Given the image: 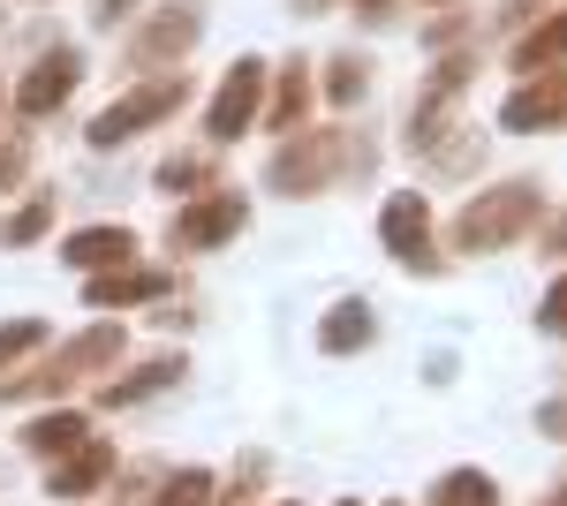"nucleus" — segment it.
Listing matches in <instances>:
<instances>
[{"label": "nucleus", "mask_w": 567, "mask_h": 506, "mask_svg": "<svg viewBox=\"0 0 567 506\" xmlns=\"http://www.w3.org/2000/svg\"><path fill=\"white\" fill-rule=\"evenodd\" d=\"M355 8H363L371 23H386V16H393V0H355Z\"/></svg>", "instance_id": "33"}, {"label": "nucleus", "mask_w": 567, "mask_h": 506, "mask_svg": "<svg viewBox=\"0 0 567 506\" xmlns=\"http://www.w3.org/2000/svg\"><path fill=\"white\" fill-rule=\"evenodd\" d=\"M363 91H371V61H363V53H341V61H326V99H333V106H355Z\"/></svg>", "instance_id": "24"}, {"label": "nucleus", "mask_w": 567, "mask_h": 506, "mask_svg": "<svg viewBox=\"0 0 567 506\" xmlns=\"http://www.w3.org/2000/svg\"><path fill=\"white\" fill-rule=\"evenodd\" d=\"M545 506H567V492H553V499H545Z\"/></svg>", "instance_id": "34"}, {"label": "nucleus", "mask_w": 567, "mask_h": 506, "mask_svg": "<svg viewBox=\"0 0 567 506\" xmlns=\"http://www.w3.org/2000/svg\"><path fill=\"white\" fill-rule=\"evenodd\" d=\"M182 106H189V84H182V76L136 84L130 99H114V106L84 128V144H91V152H114V144H130V136H144V128H159L167 114H182Z\"/></svg>", "instance_id": "4"}, {"label": "nucleus", "mask_w": 567, "mask_h": 506, "mask_svg": "<svg viewBox=\"0 0 567 506\" xmlns=\"http://www.w3.org/2000/svg\"><path fill=\"white\" fill-rule=\"evenodd\" d=\"M136 0H99V8H91V23H114V16H130Z\"/></svg>", "instance_id": "31"}, {"label": "nucleus", "mask_w": 567, "mask_h": 506, "mask_svg": "<svg viewBox=\"0 0 567 506\" xmlns=\"http://www.w3.org/2000/svg\"><path fill=\"white\" fill-rule=\"evenodd\" d=\"M258 99H265V61H258V53H243V61L219 76L213 106H205V136H213V144H235L243 128L258 122Z\"/></svg>", "instance_id": "7"}, {"label": "nucleus", "mask_w": 567, "mask_h": 506, "mask_svg": "<svg viewBox=\"0 0 567 506\" xmlns=\"http://www.w3.org/2000/svg\"><path fill=\"white\" fill-rule=\"evenodd\" d=\"M189 45H197V8H152V16H144V31H136L130 39V61L136 69H167V61H182V53H189Z\"/></svg>", "instance_id": "9"}, {"label": "nucleus", "mask_w": 567, "mask_h": 506, "mask_svg": "<svg viewBox=\"0 0 567 506\" xmlns=\"http://www.w3.org/2000/svg\"><path fill=\"white\" fill-rule=\"evenodd\" d=\"M76 84H84V53L76 45H45L23 69V84H16V114H61L76 99Z\"/></svg>", "instance_id": "8"}, {"label": "nucleus", "mask_w": 567, "mask_h": 506, "mask_svg": "<svg viewBox=\"0 0 567 506\" xmlns=\"http://www.w3.org/2000/svg\"><path fill=\"white\" fill-rule=\"evenodd\" d=\"M45 227H53V189H31L23 205L0 219V242H8V250H23V242H39Z\"/></svg>", "instance_id": "22"}, {"label": "nucleus", "mask_w": 567, "mask_h": 506, "mask_svg": "<svg viewBox=\"0 0 567 506\" xmlns=\"http://www.w3.org/2000/svg\"><path fill=\"white\" fill-rule=\"evenodd\" d=\"M182 371H189V363H182L175 348H167V355H144V363H136L130 379L99 385V401H106V409H136V401H152V393H159V385H175Z\"/></svg>", "instance_id": "16"}, {"label": "nucleus", "mask_w": 567, "mask_h": 506, "mask_svg": "<svg viewBox=\"0 0 567 506\" xmlns=\"http://www.w3.org/2000/svg\"><path fill=\"white\" fill-rule=\"evenodd\" d=\"M144 506H213V476H205V468H175Z\"/></svg>", "instance_id": "25"}, {"label": "nucleus", "mask_w": 567, "mask_h": 506, "mask_svg": "<svg viewBox=\"0 0 567 506\" xmlns=\"http://www.w3.org/2000/svg\"><path fill=\"white\" fill-rule=\"evenodd\" d=\"M39 348H45V318H8V326H0V393L23 379V363H31Z\"/></svg>", "instance_id": "19"}, {"label": "nucleus", "mask_w": 567, "mask_h": 506, "mask_svg": "<svg viewBox=\"0 0 567 506\" xmlns=\"http://www.w3.org/2000/svg\"><path fill=\"white\" fill-rule=\"evenodd\" d=\"M379 242H386L409 272H446L432 250V205L416 197V189H393L386 205H379Z\"/></svg>", "instance_id": "5"}, {"label": "nucleus", "mask_w": 567, "mask_h": 506, "mask_svg": "<svg viewBox=\"0 0 567 506\" xmlns=\"http://www.w3.org/2000/svg\"><path fill=\"white\" fill-rule=\"evenodd\" d=\"M61 257H69V265L91 280V272L130 265V257H136V235H130V227H84V235H69V242H61Z\"/></svg>", "instance_id": "15"}, {"label": "nucleus", "mask_w": 567, "mask_h": 506, "mask_svg": "<svg viewBox=\"0 0 567 506\" xmlns=\"http://www.w3.org/2000/svg\"><path fill=\"white\" fill-rule=\"evenodd\" d=\"M470 76H477V53H446V61H439L432 76H424L416 106H409V144H416V152H424V144L439 136V114H446V99H454V91L470 84Z\"/></svg>", "instance_id": "11"}, {"label": "nucleus", "mask_w": 567, "mask_h": 506, "mask_svg": "<svg viewBox=\"0 0 567 506\" xmlns=\"http://www.w3.org/2000/svg\"><path fill=\"white\" fill-rule=\"evenodd\" d=\"M560 122H567V69L529 76V84L507 91V106H499V128H515V136H537V128H560Z\"/></svg>", "instance_id": "10"}, {"label": "nucleus", "mask_w": 567, "mask_h": 506, "mask_svg": "<svg viewBox=\"0 0 567 506\" xmlns=\"http://www.w3.org/2000/svg\"><path fill=\"white\" fill-rule=\"evenodd\" d=\"M243 227H250L243 189H197V197L175 211V242L182 250H219V242H235Z\"/></svg>", "instance_id": "6"}, {"label": "nucleus", "mask_w": 567, "mask_h": 506, "mask_svg": "<svg viewBox=\"0 0 567 506\" xmlns=\"http://www.w3.org/2000/svg\"><path fill=\"white\" fill-rule=\"evenodd\" d=\"M537 431H545V438H567V393H560V401H545V409H537Z\"/></svg>", "instance_id": "29"}, {"label": "nucleus", "mask_w": 567, "mask_h": 506, "mask_svg": "<svg viewBox=\"0 0 567 506\" xmlns=\"http://www.w3.org/2000/svg\"><path fill=\"white\" fill-rule=\"evenodd\" d=\"M537 211H545V189L529 182V174H515V182H492V189H477L470 205L454 211V250L462 257H492L507 250V242H523L529 227H537Z\"/></svg>", "instance_id": "2"}, {"label": "nucleus", "mask_w": 567, "mask_h": 506, "mask_svg": "<svg viewBox=\"0 0 567 506\" xmlns=\"http://www.w3.org/2000/svg\"><path fill=\"white\" fill-rule=\"evenodd\" d=\"M23 446H31L39 462H61V454L91 446V416H84V409H45V416L23 423Z\"/></svg>", "instance_id": "14"}, {"label": "nucleus", "mask_w": 567, "mask_h": 506, "mask_svg": "<svg viewBox=\"0 0 567 506\" xmlns=\"http://www.w3.org/2000/svg\"><path fill=\"white\" fill-rule=\"evenodd\" d=\"M167 296V265H114V272H91L84 302L106 318V310H136V302H159Z\"/></svg>", "instance_id": "12"}, {"label": "nucleus", "mask_w": 567, "mask_h": 506, "mask_svg": "<svg viewBox=\"0 0 567 506\" xmlns=\"http://www.w3.org/2000/svg\"><path fill=\"white\" fill-rule=\"evenodd\" d=\"M318 348H326V355H349V348H371V302H363V296L333 302V310H326V326H318Z\"/></svg>", "instance_id": "18"}, {"label": "nucleus", "mask_w": 567, "mask_h": 506, "mask_svg": "<svg viewBox=\"0 0 567 506\" xmlns=\"http://www.w3.org/2000/svg\"><path fill=\"white\" fill-rule=\"evenodd\" d=\"M371 174V144L349 136V128H310V136H288L272 159H265V189L280 197H318L333 182H355Z\"/></svg>", "instance_id": "1"}, {"label": "nucleus", "mask_w": 567, "mask_h": 506, "mask_svg": "<svg viewBox=\"0 0 567 506\" xmlns=\"http://www.w3.org/2000/svg\"><path fill=\"white\" fill-rule=\"evenodd\" d=\"M23 182V144H0V189H16Z\"/></svg>", "instance_id": "30"}, {"label": "nucleus", "mask_w": 567, "mask_h": 506, "mask_svg": "<svg viewBox=\"0 0 567 506\" xmlns=\"http://www.w3.org/2000/svg\"><path fill=\"white\" fill-rule=\"evenodd\" d=\"M122 348H130V333H122L114 318H106V326H84V333L69 340V348H53L39 371H23V379L8 385L0 401H45V393H69V385L99 379V371H106V363H114Z\"/></svg>", "instance_id": "3"}, {"label": "nucleus", "mask_w": 567, "mask_h": 506, "mask_svg": "<svg viewBox=\"0 0 567 506\" xmlns=\"http://www.w3.org/2000/svg\"><path fill=\"white\" fill-rule=\"evenodd\" d=\"M303 106H310V69H303V61H288L280 84H272V128L288 136V128L303 122Z\"/></svg>", "instance_id": "23"}, {"label": "nucleus", "mask_w": 567, "mask_h": 506, "mask_svg": "<svg viewBox=\"0 0 567 506\" xmlns=\"http://www.w3.org/2000/svg\"><path fill=\"white\" fill-rule=\"evenodd\" d=\"M106 468H114V454L91 438V446H76V454H61V462L45 468V484H53V499H84V492L106 484Z\"/></svg>", "instance_id": "17"}, {"label": "nucleus", "mask_w": 567, "mask_h": 506, "mask_svg": "<svg viewBox=\"0 0 567 506\" xmlns=\"http://www.w3.org/2000/svg\"><path fill=\"white\" fill-rule=\"evenodd\" d=\"M341 506H355V499H341Z\"/></svg>", "instance_id": "35"}, {"label": "nucleus", "mask_w": 567, "mask_h": 506, "mask_svg": "<svg viewBox=\"0 0 567 506\" xmlns=\"http://www.w3.org/2000/svg\"><path fill=\"white\" fill-rule=\"evenodd\" d=\"M205 174H213V152H197V159H167V167H159V189H197Z\"/></svg>", "instance_id": "26"}, {"label": "nucleus", "mask_w": 567, "mask_h": 506, "mask_svg": "<svg viewBox=\"0 0 567 506\" xmlns=\"http://www.w3.org/2000/svg\"><path fill=\"white\" fill-rule=\"evenodd\" d=\"M296 16H333V8H349V0H288Z\"/></svg>", "instance_id": "32"}, {"label": "nucleus", "mask_w": 567, "mask_h": 506, "mask_svg": "<svg viewBox=\"0 0 567 506\" xmlns=\"http://www.w3.org/2000/svg\"><path fill=\"white\" fill-rule=\"evenodd\" d=\"M432 506H499V484L484 468H446L432 484Z\"/></svg>", "instance_id": "21"}, {"label": "nucleus", "mask_w": 567, "mask_h": 506, "mask_svg": "<svg viewBox=\"0 0 567 506\" xmlns=\"http://www.w3.org/2000/svg\"><path fill=\"white\" fill-rule=\"evenodd\" d=\"M507 61H515V76H553L567 61V8L537 16V31H523V39L507 45Z\"/></svg>", "instance_id": "13"}, {"label": "nucleus", "mask_w": 567, "mask_h": 506, "mask_svg": "<svg viewBox=\"0 0 567 506\" xmlns=\"http://www.w3.org/2000/svg\"><path fill=\"white\" fill-rule=\"evenodd\" d=\"M537 326H545L553 340H567V272L545 288V302H537Z\"/></svg>", "instance_id": "27"}, {"label": "nucleus", "mask_w": 567, "mask_h": 506, "mask_svg": "<svg viewBox=\"0 0 567 506\" xmlns=\"http://www.w3.org/2000/svg\"><path fill=\"white\" fill-rule=\"evenodd\" d=\"M477 159H484L477 128H439L432 144H424V167L432 174H477Z\"/></svg>", "instance_id": "20"}, {"label": "nucleus", "mask_w": 567, "mask_h": 506, "mask_svg": "<svg viewBox=\"0 0 567 506\" xmlns=\"http://www.w3.org/2000/svg\"><path fill=\"white\" fill-rule=\"evenodd\" d=\"M258 484H265V462H258V454H250V462L235 468V484L219 492V506H250V492H258Z\"/></svg>", "instance_id": "28"}]
</instances>
